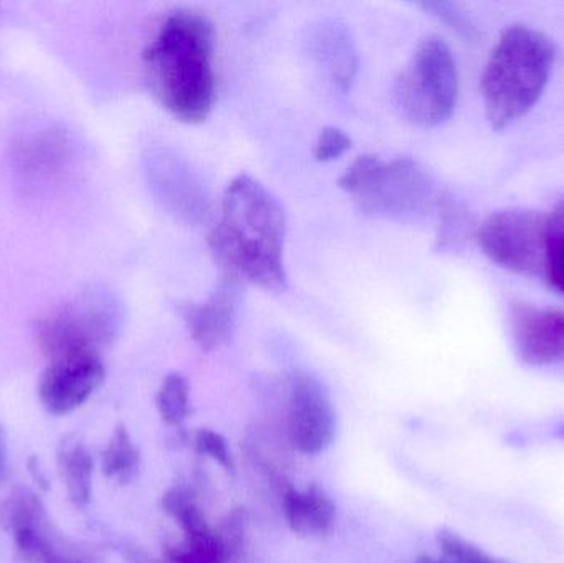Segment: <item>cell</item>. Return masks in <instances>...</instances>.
Segmentation results:
<instances>
[{
	"instance_id": "cell-1",
	"label": "cell",
	"mask_w": 564,
	"mask_h": 563,
	"mask_svg": "<svg viewBox=\"0 0 564 563\" xmlns=\"http://www.w3.org/2000/svg\"><path fill=\"white\" fill-rule=\"evenodd\" d=\"M220 212L208 248L225 277L271 293L285 291L288 218L281 202L260 181L241 174L225 188Z\"/></svg>"
},
{
	"instance_id": "cell-2",
	"label": "cell",
	"mask_w": 564,
	"mask_h": 563,
	"mask_svg": "<svg viewBox=\"0 0 564 563\" xmlns=\"http://www.w3.org/2000/svg\"><path fill=\"white\" fill-rule=\"evenodd\" d=\"M215 29L205 15L178 10L144 50L145 79L155 101L177 121L200 124L217 101Z\"/></svg>"
},
{
	"instance_id": "cell-3",
	"label": "cell",
	"mask_w": 564,
	"mask_h": 563,
	"mask_svg": "<svg viewBox=\"0 0 564 563\" xmlns=\"http://www.w3.org/2000/svg\"><path fill=\"white\" fill-rule=\"evenodd\" d=\"M555 63V46L545 33L513 25L497 42L484 69V106L490 126L509 128L536 105Z\"/></svg>"
},
{
	"instance_id": "cell-4",
	"label": "cell",
	"mask_w": 564,
	"mask_h": 563,
	"mask_svg": "<svg viewBox=\"0 0 564 563\" xmlns=\"http://www.w3.org/2000/svg\"><path fill=\"white\" fill-rule=\"evenodd\" d=\"M338 187L364 214L397 220L426 212L434 192L430 175L413 159L384 162L373 154L355 159L338 178Z\"/></svg>"
},
{
	"instance_id": "cell-5",
	"label": "cell",
	"mask_w": 564,
	"mask_h": 563,
	"mask_svg": "<svg viewBox=\"0 0 564 563\" xmlns=\"http://www.w3.org/2000/svg\"><path fill=\"white\" fill-rule=\"evenodd\" d=\"M457 93L459 76L449 45L436 35L421 40L394 82V102L401 115L420 128H436L453 115Z\"/></svg>"
},
{
	"instance_id": "cell-6",
	"label": "cell",
	"mask_w": 564,
	"mask_h": 563,
	"mask_svg": "<svg viewBox=\"0 0 564 563\" xmlns=\"http://www.w3.org/2000/svg\"><path fill=\"white\" fill-rule=\"evenodd\" d=\"M121 310L108 293H86L43 317L36 343L48 360L95 354L108 347L121 329Z\"/></svg>"
},
{
	"instance_id": "cell-7",
	"label": "cell",
	"mask_w": 564,
	"mask_h": 563,
	"mask_svg": "<svg viewBox=\"0 0 564 563\" xmlns=\"http://www.w3.org/2000/svg\"><path fill=\"white\" fill-rule=\"evenodd\" d=\"M0 528L12 535L25 563H101L95 554L56 531L39 495L17 488L0 502Z\"/></svg>"
},
{
	"instance_id": "cell-8",
	"label": "cell",
	"mask_w": 564,
	"mask_h": 563,
	"mask_svg": "<svg viewBox=\"0 0 564 563\" xmlns=\"http://www.w3.org/2000/svg\"><path fill=\"white\" fill-rule=\"evenodd\" d=\"M550 231L543 215L527 208H507L487 217L477 238L494 263L512 273L535 277L545 271Z\"/></svg>"
},
{
	"instance_id": "cell-9",
	"label": "cell",
	"mask_w": 564,
	"mask_h": 563,
	"mask_svg": "<svg viewBox=\"0 0 564 563\" xmlns=\"http://www.w3.org/2000/svg\"><path fill=\"white\" fill-rule=\"evenodd\" d=\"M335 419L330 393L317 377L294 372L288 379V433L302 455H321L334 442Z\"/></svg>"
},
{
	"instance_id": "cell-10",
	"label": "cell",
	"mask_w": 564,
	"mask_h": 563,
	"mask_svg": "<svg viewBox=\"0 0 564 563\" xmlns=\"http://www.w3.org/2000/svg\"><path fill=\"white\" fill-rule=\"evenodd\" d=\"M105 373L101 356L95 354L50 360L40 377V402L52 415L72 413L98 390Z\"/></svg>"
},
{
	"instance_id": "cell-11",
	"label": "cell",
	"mask_w": 564,
	"mask_h": 563,
	"mask_svg": "<svg viewBox=\"0 0 564 563\" xmlns=\"http://www.w3.org/2000/svg\"><path fill=\"white\" fill-rule=\"evenodd\" d=\"M243 286L241 281L221 274L220 283L204 303L182 307L188 333L202 350L210 353L230 340Z\"/></svg>"
},
{
	"instance_id": "cell-12",
	"label": "cell",
	"mask_w": 564,
	"mask_h": 563,
	"mask_svg": "<svg viewBox=\"0 0 564 563\" xmlns=\"http://www.w3.org/2000/svg\"><path fill=\"white\" fill-rule=\"evenodd\" d=\"M513 339L519 356L530 366L564 364V311L516 307Z\"/></svg>"
},
{
	"instance_id": "cell-13",
	"label": "cell",
	"mask_w": 564,
	"mask_h": 563,
	"mask_svg": "<svg viewBox=\"0 0 564 563\" xmlns=\"http://www.w3.org/2000/svg\"><path fill=\"white\" fill-rule=\"evenodd\" d=\"M285 521L301 535H324L330 531L337 516L334 502L318 486L297 491L291 485L281 491Z\"/></svg>"
},
{
	"instance_id": "cell-14",
	"label": "cell",
	"mask_w": 564,
	"mask_h": 563,
	"mask_svg": "<svg viewBox=\"0 0 564 563\" xmlns=\"http://www.w3.org/2000/svg\"><path fill=\"white\" fill-rule=\"evenodd\" d=\"M315 55L330 72L335 85L347 91L357 76L358 56L350 33L344 25L330 23L315 35Z\"/></svg>"
},
{
	"instance_id": "cell-15",
	"label": "cell",
	"mask_w": 564,
	"mask_h": 563,
	"mask_svg": "<svg viewBox=\"0 0 564 563\" xmlns=\"http://www.w3.org/2000/svg\"><path fill=\"white\" fill-rule=\"evenodd\" d=\"M56 466L73 505L85 508L91 501L95 465L93 456L78 436L68 435L62 440L56 452Z\"/></svg>"
},
{
	"instance_id": "cell-16",
	"label": "cell",
	"mask_w": 564,
	"mask_h": 563,
	"mask_svg": "<svg viewBox=\"0 0 564 563\" xmlns=\"http://www.w3.org/2000/svg\"><path fill=\"white\" fill-rule=\"evenodd\" d=\"M139 468H141V453L138 446L132 443L124 425L116 426L101 455L102 475L116 485L126 486L134 481Z\"/></svg>"
},
{
	"instance_id": "cell-17",
	"label": "cell",
	"mask_w": 564,
	"mask_h": 563,
	"mask_svg": "<svg viewBox=\"0 0 564 563\" xmlns=\"http://www.w3.org/2000/svg\"><path fill=\"white\" fill-rule=\"evenodd\" d=\"M162 509L171 516L185 535L204 534L210 531L200 506L194 496L184 488H171L162 496Z\"/></svg>"
},
{
	"instance_id": "cell-18",
	"label": "cell",
	"mask_w": 564,
	"mask_h": 563,
	"mask_svg": "<svg viewBox=\"0 0 564 563\" xmlns=\"http://www.w3.org/2000/svg\"><path fill=\"white\" fill-rule=\"evenodd\" d=\"M188 399L191 389L187 379L178 372L169 373L158 392V409L162 422L169 426L182 425L187 419Z\"/></svg>"
},
{
	"instance_id": "cell-19",
	"label": "cell",
	"mask_w": 564,
	"mask_h": 563,
	"mask_svg": "<svg viewBox=\"0 0 564 563\" xmlns=\"http://www.w3.org/2000/svg\"><path fill=\"white\" fill-rule=\"evenodd\" d=\"M437 544L446 559L456 563H507L486 554L482 549L470 544L466 539L459 538L446 529L437 532Z\"/></svg>"
},
{
	"instance_id": "cell-20",
	"label": "cell",
	"mask_w": 564,
	"mask_h": 563,
	"mask_svg": "<svg viewBox=\"0 0 564 563\" xmlns=\"http://www.w3.org/2000/svg\"><path fill=\"white\" fill-rule=\"evenodd\" d=\"M350 148L351 139L341 129L328 126V128L318 132L317 141H315L314 149H312V155H314L315 161L325 164V162L341 158L345 152L350 151Z\"/></svg>"
},
{
	"instance_id": "cell-21",
	"label": "cell",
	"mask_w": 564,
	"mask_h": 563,
	"mask_svg": "<svg viewBox=\"0 0 564 563\" xmlns=\"http://www.w3.org/2000/svg\"><path fill=\"white\" fill-rule=\"evenodd\" d=\"M195 448L200 455L214 459L221 468L234 472V456H231L230 448H228L227 440L220 433L208 429L198 430L197 435H195Z\"/></svg>"
},
{
	"instance_id": "cell-22",
	"label": "cell",
	"mask_w": 564,
	"mask_h": 563,
	"mask_svg": "<svg viewBox=\"0 0 564 563\" xmlns=\"http://www.w3.org/2000/svg\"><path fill=\"white\" fill-rule=\"evenodd\" d=\"M543 273L549 278L550 284L564 294V231H550Z\"/></svg>"
},
{
	"instance_id": "cell-23",
	"label": "cell",
	"mask_w": 564,
	"mask_h": 563,
	"mask_svg": "<svg viewBox=\"0 0 564 563\" xmlns=\"http://www.w3.org/2000/svg\"><path fill=\"white\" fill-rule=\"evenodd\" d=\"M245 531H247V515L241 509H235L228 518L225 519L217 534L227 549L228 557H237L238 552L243 548Z\"/></svg>"
},
{
	"instance_id": "cell-24",
	"label": "cell",
	"mask_w": 564,
	"mask_h": 563,
	"mask_svg": "<svg viewBox=\"0 0 564 563\" xmlns=\"http://www.w3.org/2000/svg\"><path fill=\"white\" fill-rule=\"evenodd\" d=\"M424 10L436 15L441 22L446 23L449 29H453L454 32L459 33L463 36H470L473 33V26H470L469 20L467 17L457 9V6L449 2H424L421 3Z\"/></svg>"
},
{
	"instance_id": "cell-25",
	"label": "cell",
	"mask_w": 564,
	"mask_h": 563,
	"mask_svg": "<svg viewBox=\"0 0 564 563\" xmlns=\"http://www.w3.org/2000/svg\"><path fill=\"white\" fill-rule=\"evenodd\" d=\"M7 463H9V446H7L6 430L0 426V483L7 476Z\"/></svg>"
},
{
	"instance_id": "cell-26",
	"label": "cell",
	"mask_w": 564,
	"mask_h": 563,
	"mask_svg": "<svg viewBox=\"0 0 564 563\" xmlns=\"http://www.w3.org/2000/svg\"><path fill=\"white\" fill-rule=\"evenodd\" d=\"M128 561L129 563H171L164 557H151V555L145 554V552L138 551V549H131V551L128 552Z\"/></svg>"
},
{
	"instance_id": "cell-27",
	"label": "cell",
	"mask_w": 564,
	"mask_h": 563,
	"mask_svg": "<svg viewBox=\"0 0 564 563\" xmlns=\"http://www.w3.org/2000/svg\"><path fill=\"white\" fill-rule=\"evenodd\" d=\"M30 473H32L33 478H35V481L39 483L40 486H43V488L46 489V479L43 478L42 472H40L39 463H36L35 458L30 459L29 463Z\"/></svg>"
},
{
	"instance_id": "cell-28",
	"label": "cell",
	"mask_w": 564,
	"mask_h": 563,
	"mask_svg": "<svg viewBox=\"0 0 564 563\" xmlns=\"http://www.w3.org/2000/svg\"><path fill=\"white\" fill-rule=\"evenodd\" d=\"M416 563H456V562L449 561V559H443V561H440V559H433V557H427V555H423V557L417 559Z\"/></svg>"
},
{
	"instance_id": "cell-29",
	"label": "cell",
	"mask_w": 564,
	"mask_h": 563,
	"mask_svg": "<svg viewBox=\"0 0 564 563\" xmlns=\"http://www.w3.org/2000/svg\"><path fill=\"white\" fill-rule=\"evenodd\" d=\"M558 435H560V439H562L564 442V425L562 426V429H560Z\"/></svg>"
}]
</instances>
